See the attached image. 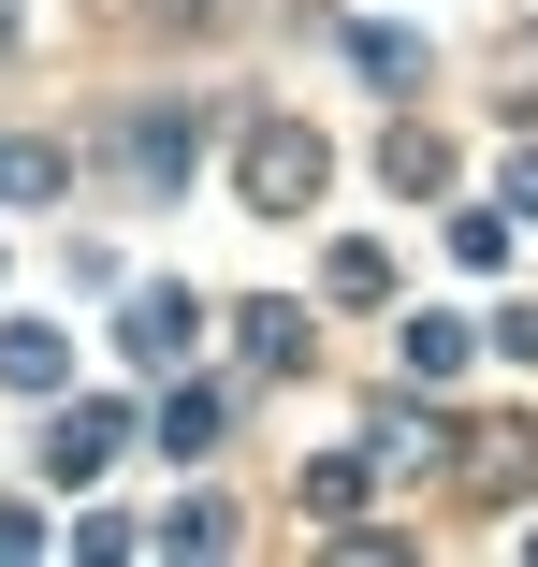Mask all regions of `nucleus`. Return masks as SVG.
<instances>
[{"label":"nucleus","mask_w":538,"mask_h":567,"mask_svg":"<svg viewBox=\"0 0 538 567\" xmlns=\"http://www.w3.org/2000/svg\"><path fill=\"white\" fill-rule=\"evenodd\" d=\"M320 175H335V161H320V132H306V117H262V132H248V204H262V218H306V204H320Z\"/></svg>","instance_id":"obj_1"},{"label":"nucleus","mask_w":538,"mask_h":567,"mask_svg":"<svg viewBox=\"0 0 538 567\" xmlns=\"http://www.w3.org/2000/svg\"><path fill=\"white\" fill-rule=\"evenodd\" d=\"M189 161H204V117H189V102H132L117 175H132V189H189Z\"/></svg>","instance_id":"obj_2"},{"label":"nucleus","mask_w":538,"mask_h":567,"mask_svg":"<svg viewBox=\"0 0 538 567\" xmlns=\"http://www.w3.org/2000/svg\"><path fill=\"white\" fill-rule=\"evenodd\" d=\"M189 334H204V306H189V291H132V306H117V350H132V364H161V379L189 364Z\"/></svg>","instance_id":"obj_3"},{"label":"nucleus","mask_w":538,"mask_h":567,"mask_svg":"<svg viewBox=\"0 0 538 567\" xmlns=\"http://www.w3.org/2000/svg\"><path fill=\"white\" fill-rule=\"evenodd\" d=\"M102 451H117V408H59V422H44V481H59V495L102 481Z\"/></svg>","instance_id":"obj_4"},{"label":"nucleus","mask_w":538,"mask_h":567,"mask_svg":"<svg viewBox=\"0 0 538 567\" xmlns=\"http://www.w3.org/2000/svg\"><path fill=\"white\" fill-rule=\"evenodd\" d=\"M59 320H0V379H15V393H59Z\"/></svg>","instance_id":"obj_5"},{"label":"nucleus","mask_w":538,"mask_h":567,"mask_svg":"<svg viewBox=\"0 0 538 567\" xmlns=\"http://www.w3.org/2000/svg\"><path fill=\"white\" fill-rule=\"evenodd\" d=\"M234 350L248 364H306V306H234Z\"/></svg>","instance_id":"obj_6"},{"label":"nucleus","mask_w":538,"mask_h":567,"mask_svg":"<svg viewBox=\"0 0 538 567\" xmlns=\"http://www.w3.org/2000/svg\"><path fill=\"white\" fill-rule=\"evenodd\" d=\"M379 175H393V189H452V146H437V132H407V117H393V132H379Z\"/></svg>","instance_id":"obj_7"},{"label":"nucleus","mask_w":538,"mask_h":567,"mask_svg":"<svg viewBox=\"0 0 538 567\" xmlns=\"http://www.w3.org/2000/svg\"><path fill=\"white\" fill-rule=\"evenodd\" d=\"M466 466H480V495H509V481L538 495V422H524V436H480V451H466Z\"/></svg>","instance_id":"obj_8"},{"label":"nucleus","mask_w":538,"mask_h":567,"mask_svg":"<svg viewBox=\"0 0 538 567\" xmlns=\"http://www.w3.org/2000/svg\"><path fill=\"white\" fill-rule=\"evenodd\" d=\"M161 451H219V393H161Z\"/></svg>","instance_id":"obj_9"},{"label":"nucleus","mask_w":538,"mask_h":567,"mask_svg":"<svg viewBox=\"0 0 538 567\" xmlns=\"http://www.w3.org/2000/svg\"><path fill=\"white\" fill-rule=\"evenodd\" d=\"M466 350H480V334H466V320H407V364H422V379H452Z\"/></svg>","instance_id":"obj_10"},{"label":"nucleus","mask_w":538,"mask_h":567,"mask_svg":"<svg viewBox=\"0 0 538 567\" xmlns=\"http://www.w3.org/2000/svg\"><path fill=\"white\" fill-rule=\"evenodd\" d=\"M452 262H480V277L509 262V204H480V218H452Z\"/></svg>","instance_id":"obj_11"},{"label":"nucleus","mask_w":538,"mask_h":567,"mask_svg":"<svg viewBox=\"0 0 538 567\" xmlns=\"http://www.w3.org/2000/svg\"><path fill=\"white\" fill-rule=\"evenodd\" d=\"M350 59H364V73H379V87H422V44H407V30H364V44H350Z\"/></svg>","instance_id":"obj_12"},{"label":"nucleus","mask_w":538,"mask_h":567,"mask_svg":"<svg viewBox=\"0 0 538 567\" xmlns=\"http://www.w3.org/2000/svg\"><path fill=\"white\" fill-rule=\"evenodd\" d=\"M393 291V248H335V306H379Z\"/></svg>","instance_id":"obj_13"},{"label":"nucleus","mask_w":538,"mask_h":567,"mask_svg":"<svg viewBox=\"0 0 538 567\" xmlns=\"http://www.w3.org/2000/svg\"><path fill=\"white\" fill-rule=\"evenodd\" d=\"M495 204H509V218H538V146H509V175H495Z\"/></svg>","instance_id":"obj_14"},{"label":"nucleus","mask_w":538,"mask_h":567,"mask_svg":"<svg viewBox=\"0 0 538 567\" xmlns=\"http://www.w3.org/2000/svg\"><path fill=\"white\" fill-rule=\"evenodd\" d=\"M146 30H219V0H146Z\"/></svg>","instance_id":"obj_15"},{"label":"nucleus","mask_w":538,"mask_h":567,"mask_svg":"<svg viewBox=\"0 0 538 567\" xmlns=\"http://www.w3.org/2000/svg\"><path fill=\"white\" fill-rule=\"evenodd\" d=\"M0 59H15V0H0Z\"/></svg>","instance_id":"obj_16"}]
</instances>
